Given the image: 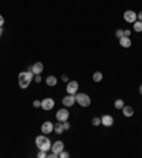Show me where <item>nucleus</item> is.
<instances>
[{
    "instance_id": "f257e3e1",
    "label": "nucleus",
    "mask_w": 142,
    "mask_h": 158,
    "mask_svg": "<svg viewBox=\"0 0 142 158\" xmlns=\"http://www.w3.org/2000/svg\"><path fill=\"white\" fill-rule=\"evenodd\" d=\"M31 80H34V74H33V71L30 70V68L26 70V71H21L19 74V86H20V88H27V87L30 86Z\"/></svg>"
},
{
    "instance_id": "f03ea898",
    "label": "nucleus",
    "mask_w": 142,
    "mask_h": 158,
    "mask_svg": "<svg viewBox=\"0 0 142 158\" xmlns=\"http://www.w3.org/2000/svg\"><path fill=\"white\" fill-rule=\"evenodd\" d=\"M36 147L39 150H43V151H50L51 150V141L48 140V137H45V134H41V135H37L36 137Z\"/></svg>"
},
{
    "instance_id": "7ed1b4c3",
    "label": "nucleus",
    "mask_w": 142,
    "mask_h": 158,
    "mask_svg": "<svg viewBox=\"0 0 142 158\" xmlns=\"http://www.w3.org/2000/svg\"><path fill=\"white\" fill-rule=\"evenodd\" d=\"M75 103H78L81 107H90L91 98H90V96L85 94V93H77L75 94Z\"/></svg>"
},
{
    "instance_id": "20e7f679",
    "label": "nucleus",
    "mask_w": 142,
    "mask_h": 158,
    "mask_svg": "<svg viewBox=\"0 0 142 158\" xmlns=\"http://www.w3.org/2000/svg\"><path fill=\"white\" fill-rule=\"evenodd\" d=\"M56 117H57V121L64 123V121H68V118H70V112H68L67 108H61V110H58L57 111Z\"/></svg>"
},
{
    "instance_id": "39448f33",
    "label": "nucleus",
    "mask_w": 142,
    "mask_h": 158,
    "mask_svg": "<svg viewBox=\"0 0 142 158\" xmlns=\"http://www.w3.org/2000/svg\"><path fill=\"white\" fill-rule=\"evenodd\" d=\"M124 20L127 21V23H135L136 20V13L134 10H127V12H124Z\"/></svg>"
},
{
    "instance_id": "423d86ee",
    "label": "nucleus",
    "mask_w": 142,
    "mask_h": 158,
    "mask_svg": "<svg viewBox=\"0 0 142 158\" xmlns=\"http://www.w3.org/2000/svg\"><path fill=\"white\" fill-rule=\"evenodd\" d=\"M78 91V83L75 80H71L67 83V93L68 94H77Z\"/></svg>"
},
{
    "instance_id": "0eeeda50",
    "label": "nucleus",
    "mask_w": 142,
    "mask_h": 158,
    "mask_svg": "<svg viewBox=\"0 0 142 158\" xmlns=\"http://www.w3.org/2000/svg\"><path fill=\"white\" fill-rule=\"evenodd\" d=\"M54 100L50 98V97H47V98H44L43 101H41V108L43 110H45V111H48V110H51L53 107H54Z\"/></svg>"
},
{
    "instance_id": "6e6552de",
    "label": "nucleus",
    "mask_w": 142,
    "mask_h": 158,
    "mask_svg": "<svg viewBox=\"0 0 142 158\" xmlns=\"http://www.w3.org/2000/svg\"><path fill=\"white\" fill-rule=\"evenodd\" d=\"M63 104H64V107H72V105L75 104V94L65 96L64 98H63Z\"/></svg>"
},
{
    "instance_id": "1a4fd4ad",
    "label": "nucleus",
    "mask_w": 142,
    "mask_h": 158,
    "mask_svg": "<svg viewBox=\"0 0 142 158\" xmlns=\"http://www.w3.org/2000/svg\"><path fill=\"white\" fill-rule=\"evenodd\" d=\"M54 131V124L50 123V121H44L41 124V132L43 134H50V132Z\"/></svg>"
},
{
    "instance_id": "9d476101",
    "label": "nucleus",
    "mask_w": 142,
    "mask_h": 158,
    "mask_svg": "<svg viewBox=\"0 0 142 158\" xmlns=\"http://www.w3.org/2000/svg\"><path fill=\"white\" fill-rule=\"evenodd\" d=\"M101 124L105 125V127H111V125H114V117L110 115V114H105L101 117Z\"/></svg>"
},
{
    "instance_id": "9b49d317",
    "label": "nucleus",
    "mask_w": 142,
    "mask_h": 158,
    "mask_svg": "<svg viewBox=\"0 0 142 158\" xmlns=\"http://www.w3.org/2000/svg\"><path fill=\"white\" fill-rule=\"evenodd\" d=\"M30 70L33 71V74H34V76H37V74H41V71L44 70V66H43V63L37 61V63H34V64L30 67Z\"/></svg>"
},
{
    "instance_id": "f8f14e48",
    "label": "nucleus",
    "mask_w": 142,
    "mask_h": 158,
    "mask_svg": "<svg viewBox=\"0 0 142 158\" xmlns=\"http://www.w3.org/2000/svg\"><path fill=\"white\" fill-rule=\"evenodd\" d=\"M64 150V143L63 141H56L54 144H51V151L53 152H56V154H60V152Z\"/></svg>"
},
{
    "instance_id": "ddd939ff",
    "label": "nucleus",
    "mask_w": 142,
    "mask_h": 158,
    "mask_svg": "<svg viewBox=\"0 0 142 158\" xmlns=\"http://www.w3.org/2000/svg\"><path fill=\"white\" fill-rule=\"evenodd\" d=\"M119 44H121L124 49H129L132 43H131V39H129L128 36H122V37L119 39Z\"/></svg>"
},
{
    "instance_id": "4468645a",
    "label": "nucleus",
    "mask_w": 142,
    "mask_h": 158,
    "mask_svg": "<svg viewBox=\"0 0 142 158\" xmlns=\"http://www.w3.org/2000/svg\"><path fill=\"white\" fill-rule=\"evenodd\" d=\"M122 114L125 117H132L134 115V108L131 105H124L122 107Z\"/></svg>"
},
{
    "instance_id": "2eb2a0df",
    "label": "nucleus",
    "mask_w": 142,
    "mask_h": 158,
    "mask_svg": "<svg viewBox=\"0 0 142 158\" xmlns=\"http://www.w3.org/2000/svg\"><path fill=\"white\" fill-rule=\"evenodd\" d=\"M57 77L56 76H48L47 79H45V84L47 86H50V87H54V86H57Z\"/></svg>"
},
{
    "instance_id": "dca6fc26",
    "label": "nucleus",
    "mask_w": 142,
    "mask_h": 158,
    "mask_svg": "<svg viewBox=\"0 0 142 158\" xmlns=\"http://www.w3.org/2000/svg\"><path fill=\"white\" fill-rule=\"evenodd\" d=\"M65 130H64V125L61 121H57L56 124H54V132H57V134H63Z\"/></svg>"
},
{
    "instance_id": "f3484780",
    "label": "nucleus",
    "mask_w": 142,
    "mask_h": 158,
    "mask_svg": "<svg viewBox=\"0 0 142 158\" xmlns=\"http://www.w3.org/2000/svg\"><path fill=\"white\" fill-rule=\"evenodd\" d=\"M134 24V30H135L136 33H141L142 32V21L141 20H136L135 23H132Z\"/></svg>"
},
{
    "instance_id": "a211bd4d",
    "label": "nucleus",
    "mask_w": 142,
    "mask_h": 158,
    "mask_svg": "<svg viewBox=\"0 0 142 158\" xmlns=\"http://www.w3.org/2000/svg\"><path fill=\"white\" fill-rule=\"evenodd\" d=\"M92 80L95 81V83H100L101 80H102V73L101 71H95L92 74Z\"/></svg>"
},
{
    "instance_id": "6ab92c4d",
    "label": "nucleus",
    "mask_w": 142,
    "mask_h": 158,
    "mask_svg": "<svg viewBox=\"0 0 142 158\" xmlns=\"http://www.w3.org/2000/svg\"><path fill=\"white\" fill-rule=\"evenodd\" d=\"M114 105H115V108H116V110H122V107L125 105V103H124V100L118 98V100H115V103H114Z\"/></svg>"
},
{
    "instance_id": "aec40b11",
    "label": "nucleus",
    "mask_w": 142,
    "mask_h": 158,
    "mask_svg": "<svg viewBox=\"0 0 142 158\" xmlns=\"http://www.w3.org/2000/svg\"><path fill=\"white\" fill-rule=\"evenodd\" d=\"M91 123H92V125H94V127H98V125H101V117H94Z\"/></svg>"
},
{
    "instance_id": "412c9836",
    "label": "nucleus",
    "mask_w": 142,
    "mask_h": 158,
    "mask_svg": "<svg viewBox=\"0 0 142 158\" xmlns=\"http://www.w3.org/2000/svg\"><path fill=\"white\" fill-rule=\"evenodd\" d=\"M47 155H48V152L43 151V150H39V152H37V157L39 158H47Z\"/></svg>"
},
{
    "instance_id": "4be33fe9",
    "label": "nucleus",
    "mask_w": 142,
    "mask_h": 158,
    "mask_svg": "<svg viewBox=\"0 0 142 158\" xmlns=\"http://www.w3.org/2000/svg\"><path fill=\"white\" fill-rule=\"evenodd\" d=\"M68 157H70V154H68L67 151H64V150L58 154V158H68Z\"/></svg>"
},
{
    "instance_id": "5701e85b",
    "label": "nucleus",
    "mask_w": 142,
    "mask_h": 158,
    "mask_svg": "<svg viewBox=\"0 0 142 158\" xmlns=\"http://www.w3.org/2000/svg\"><path fill=\"white\" fill-rule=\"evenodd\" d=\"M115 36H116V39H121V37L124 36V30H122V29H118V30L115 32Z\"/></svg>"
},
{
    "instance_id": "b1692460",
    "label": "nucleus",
    "mask_w": 142,
    "mask_h": 158,
    "mask_svg": "<svg viewBox=\"0 0 142 158\" xmlns=\"http://www.w3.org/2000/svg\"><path fill=\"white\" fill-rule=\"evenodd\" d=\"M33 107H36V108L41 107V101H39V100H34V101H33Z\"/></svg>"
},
{
    "instance_id": "393cba45",
    "label": "nucleus",
    "mask_w": 142,
    "mask_h": 158,
    "mask_svg": "<svg viewBox=\"0 0 142 158\" xmlns=\"http://www.w3.org/2000/svg\"><path fill=\"white\" fill-rule=\"evenodd\" d=\"M63 125H64V130H70V123H68V121H64V123H63Z\"/></svg>"
},
{
    "instance_id": "a878e982",
    "label": "nucleus",
    "mask_w": 142,
    "mask_h": 158,
    "mask_svg": "<svg viewBox=\"0 0 142 158\" xmlns=\"http://www.w3.org/2000/svg\"><path fill=\"white\" fill-rule=\"evenodd\" d=\"M34 81H36L37 84H39L40 81H41V77H40V74H37V76H34Z\"/></svg>"
},
{
    "instance_id": "bb28decb",
    "label": "nucleus",
    "mask_w": 142,
    "mask_h": 158,
    "mask_svg": "<svg viewBox=\"0 0 142 158\" xmlns=\"http://www.w3.org/2000/svg\"><path fill=\"white\" fill-rule=\"evenodd\" d=\"M61 80L65 81V83H68V77H67V74H63V76H61Z\"/></svg>"
},
{
    "instance_id": "cd10ccee",
    "label": "nucleus",
    "mask_w": 142,
    "mask_h": 158,
    "mask_svg": "<svg viewBox=\"0 0 142 158\" xmlns=\"http://www.w3.org/2000/svg\"><path fill=\"white\" fill-rule=\"evenodd\" d=\"M3 24H4V17L0 14V27H3Z\"/></svg>"
},
{
    "instance_id": "c85d7f7f",
    "label": "nucleus",
    "mask_w": 142,
    "mask_h": 158,
    "mask_svg": "<svg viewBox=\"0 0 142 158\" xmlns=\"http://www.w3.org/2000/svg\"><path fill=\"white\" fill-rule=\"evenodd\" d=\"M136 19H138V20H141V21H142V10L139 12V13H136Z\"/></svg>"
},
{
    "instance_id": "c756f323",
    "label": "nucleus",
    "mask_w": 142,
    "mask_h": 158,
    "mask_svg": "<svg viewBox=\"0 0 142 158\" xmlns=\"http://www.w3.org/2000/svg\"><path fill=\"white\" fill-rule=\"evenodd\" d=\"M129 34H131V30H124V36H128L129 37Z\"/></svg>"
},
{
    "instance_id": "7c9ffc66",
    "label": "nucleus",
    "mask_w": 142,
    "mask_h": 158,
    "mask_svg": "<svg viewBox=\"0 0 142 158\" xmlns=\"http://www.w3.org/2000/svg\"><path fill=\"white\" fill-rule=\"evenodd\" d=\"M139 94L142 96V84H141V87H139Z\"/></svg>"
},
{
    "instance_id": "2f4dec72",
    "label": "nucleus",
    "mask_w": 142,
    "mask_h": 158,
    "mask_svg": "<svg viewBox=\"0 0 142 158\" xmlns=\"http://www.w3.org/2000/svg\"><path fill=\"white\" fill-rule=\"evenodd\" d=\"M1 34H3V29L0 27V37H1Z\"/></svg>"
}]
</instances>
